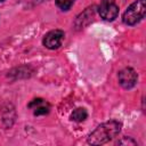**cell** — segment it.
I'll list each match as a JSON object with an SVG mask.
<instances>
[{"label": "cell", "mask_w": 146, "mask_h": 146, "mask_svg": "<svg viewBox=\"0 0 146 146\" xmlns=\"http://www.w3.org/2000/svg\"><path fill=\"white\" fill-rule=\"evenodd\" d=\"M121 130V123L111 120L98 125L88 137V143L91 145H103L112 140L119 135Z\"/></svg>", "instance_id": "cell-1"}, {"label": "cell", "mask_w": 146, "mask_h": 146, "mask_svg": "<svg viewBox=\"0 0 146 146\" xmlns=\"http://www.w3.org/2000/svg\"><path fill=\"white\" fill-rule=\"evenodd\" d=\"M146 0H137L131 3L122 16V21L127 25H135L145 17Z\"/></svg>", "instance_id": "cell-2"}, {"label": "cell", "mask_w": 146, "mask_h": 146, "mask_svg": "<svg viewBox=\"0 0 146 146\" xmlns=\"http://www.w3.org/2000/svg\"><path fill=\"white\" fill-rule=\"evenodd\" d=\"M99 15L105 21H114L119 15V7L114 0H102L99 8Z\"/></svg>", "instance_id": "cell-3"}, {"label": "cell", "mask_w": 146, "mask_h": 146, "mask_svg": "<svg viewBox=\"0 0 146 146\" xmlns=\"http://www.w3.org/2000/svg\"><path fill=\"white\" fill-rule=\"evenodd\" d=\"M63 40H64V32L62 30H52L44 35L42 42L43 46L48 49H57L62 46Z\"/></svg>", "instance_id": "cell-4"}, {"label": "cell", "mask_w": 146, "mask_h": 146, "mask_svg": "<svg viewBox=\"0 0 146 146\" xmlns=\"http://www.w3.org/2000/svg\"><path fill=\"white\" fill-rule=\"evenodd\" d=\"M119 82L124 89H131L137 83V73L131 67H125L119 72Z\"/></svg>", "instance_id": "cell-5"}, {"label": "cell", "mask_w": 146, "mask_h": 146, "mask_svg": "<svg viewBox=\"0 0 146 146\" xmlns=\"http://www.w3.org/2000/svg\"><path fill=\"white\" fill-rule=\"evenodd\" d=\"M29 107L30 108H33V112H34V115H44L49 112L50 110V106L48 103H46L43 99L41 98H36V99H33L30 104H29Z\"/></svg>", "instance_id": "cell-6"}, {"label": "cell", "mask_w": 146, "mask_h": 146, "mask_svg": "<svg viewBox=\"0 0 146 146\" xmlns=\"http://www.w3.org/2000/svg\"><path fill=\"white\" fill-rule=\"evenodd\" d=\"M87 116H88V113H87L86 108H83V107H78V108H75V110L72 112V114H71V120L75 121V122H82V121H84V120L87 119Z\"/></svg>", "instance_id": "cell-7"}, {"label": "cell", "mask_w": 146, "mask_h": 146, "mask_svg": "<svg viewBox=\"0 0 146 146\" xmlns=\"http://www.w3.org/2000/svg\"><path fill=\"white\" fill-rule=\"evenodd\" d=\"M75 0H56V5L62 9V10H68L72 5L74 3Z\"/></svg>", "instance_id": "cell-8"}, {"label": "cell", "mask_w": 146, "mask_h": 146, "mask_svg": "<svg viewBox=\"0 0 146 146\" xmlns=\"http://www.w3.org/2000/svg\"><path fill=\"white\" fill-rule=\"evenodd\" d=\"M119 144L120 145H123V144H128V145H136V141L133 139H131L130 137H124L123 139L119 140Z\"/></svg>", "instance_id": "cell-9"}, {"label": "cell", "mask_w": 146, "mask_h": 146, "mask_svg": "<svg viewBox=\"0 0 146 146\" xmlns=\"http://www.w3.org/2000/svg\"><path fill=\"white\" fill-rule=\"evenodd\" d=\"M1 1H3V0H0V2H1Z\"/></svg>", "instance_id": "cell-10"}]
</instances>
